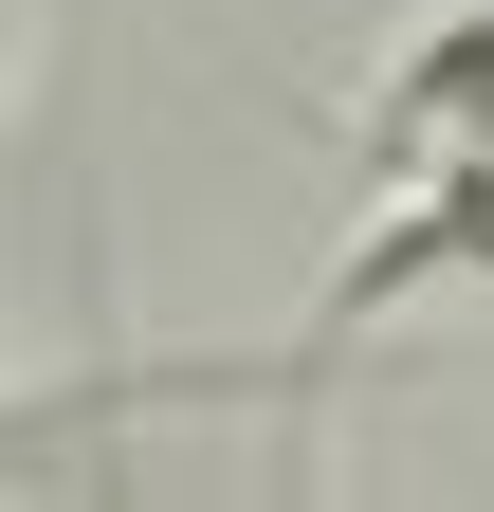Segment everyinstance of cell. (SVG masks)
I'll list each match as a JSON object with an SVG mask.
<instances>
[{
    "mask_svg": "<svg viewBox=\"0 0 494 512\" xmlns=\"http://www.w3.org/2000/svg\"><path fill=\"white\" fill-rule=\"evenodd\" d=\"M403 183H421V202L366 220V256L330 275V330H366V311H403V293L494 275V147H440V165H403Z\"/></svg>",
    "mask_w": 494,
    "mask_h": 512,
    "instance_id": "6da1fadb",
    "label": "cell"
},
{
    "mask_svg": "<svg viewBox=\"0 0 494 512\" xmlns=\"http://www.w3.org/2000/svg\"><path fill=\"white\" fill-rule=\"evenodd\" d=\"M366 147L385 165H440V147H494V19H440L403 55L385 92H366Z\"/></svg>",
    "mask_w": 494,
    "mask_h": 512,
    "instance_id": "7a4b0ae2",
    "label": "cell"
}]
</instances>
